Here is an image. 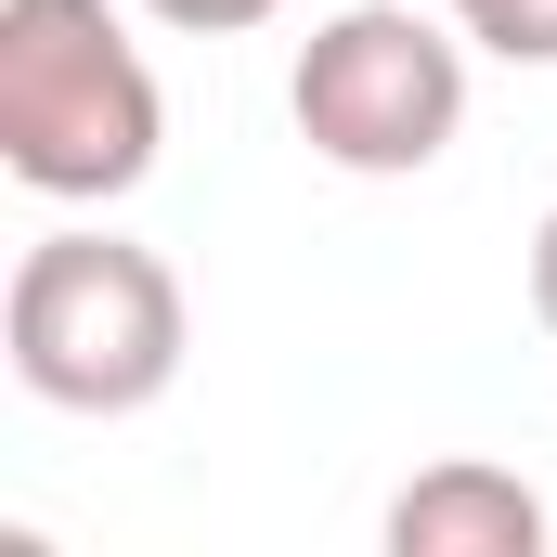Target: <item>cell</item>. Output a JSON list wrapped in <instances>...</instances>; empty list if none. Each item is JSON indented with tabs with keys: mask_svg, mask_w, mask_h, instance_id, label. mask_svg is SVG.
Segmentation results:
<instances>
[{
	"mask_svg": "<svg viewBox=\"0 0 557 557\" xmlns=\"http://www.w3.org/2000/svg\"><path fill=\"white\" fill-rule=\"evenodd\" d=\"M169 143V91L104 0H0V169L52 208H117Z\"/></svg>",
	"mask_w": 557,
	"mask_h": 557,
	"instance_id": "obj_1",
	"label": "cell"
},
{
	"mask_svg": "<svg viewBox=\"0 0 557 557\" xmlns=\"http://www.w3.org/2000/svg\"><path fill=\"white\" fill-rule=\"evenodd\" d=\"M0 350L52 416H143L182 376V273L131 234H39L0 298Z\"/></svg>",
	"mask_w": 557,
	"mask_h": 557,
	"instance_id": "obj_2",
	"label": "cell"
},
{
	"mask_svg": "<svg viewBox=\"0 0 557 557\" xmlns=\"http://www.w3.org/2000/svg\"><path fill=\"white\" fill-rule=\"evenodd\" d=\"M298 143L350 182H416L441 169V143L467 131V39L428 26L416 0H350L298 39Z\"/></svg>",
	"mask_w": 557,
	"mask_h": 557,
	"instance_id": "obj_3",
	"label": "cell"
},
{
	"mask_svg": "<svg viewBox=\"0 0 557 557\" xmlns=\"http://www.w3.org/2000/svg\"><path fill=\"white\" fill-rule=\"evenodd\" d=\"M389 557H545V493L519 467L454 454L389 506Z\"/></svg>",
	"mask_w": 557,
	"mask_h": 557,
	"instance_id": "obj_4",
	"label": "cell"
},
{
	"mask_svg": "<svg viewBox=\"0 0 557 557\" xmlns=\"http://www.w3.org/2000/svg\"><path fill=\"white\" fill-rule=\"evenodd\" d=\"M467 39L506 65H557V0H467Z\"/></svg>",
	"mask_w": 557,
	"mask_h": 557,
	"instance_id": "obj_5",
	"label": "cell"
},
{
	"mask_svg": "<svg viewBox=\"0 0 557 557\" xmlns=\"http://www.w3.org/2000/svg\"><path fill=\"white\" fill-rule=\"evenodd\" d=\"M156 26H195V39H234V26H260V13H285V0H143Z\"/></svg>",
	"mask_w": 557,
	"mask_h": 557,
	"instance_id": "obj_6",
	"label": "cell"
},
{
	"mask_svg": "<svg viewBox=\"0 0 557 557\" xmlns=\"http://www.w3.org/2000/svg\"><path fill=\"white\" fill-rule=\"evenodd\" d=\"M532 311H545V337H557V208H545V234H532Z\"/></svg>",
	"mask_w": 557,
	"mask_h": 557,
	"instance_id": "obj_7",
	"label": "cell"
},
{
	"mask_svg": "<svg viewBox=\"0 0 557 557\" xmlns=\"http://www.w3.org/2000/svg\"><path fill=\"white\" fill-rule=\"evenodd\" d=\"M454 13H467V0H454Z\"/></svg>",
	"mask_w": 557,
	"mask_h": 557,
	"instance_id": "obj_8",
	"label": "cell"
}]
</instances>
